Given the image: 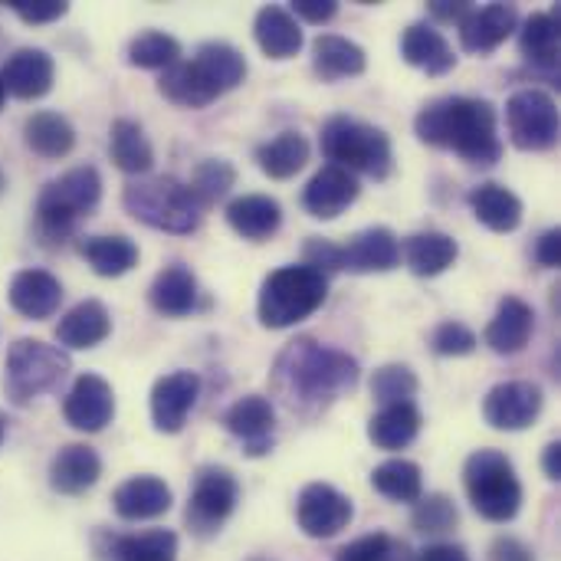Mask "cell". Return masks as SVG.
I'll return each instance as SVG.
<instances>
[{"mask_svg": "<svg viewBox=\"0 0 561 561\" xmlns=\"http://www.w3.org/2000/svg\"><path fill=\"white\" fill-rule=\"evenodd\" d=\"M463 486L473 510L490 523H510L523 506V483L510 457L500 450L470 454L463 463Z\"/></svg>", "mask_w": 561, "mask_h": 561, "instance_id": "7", "label": "cell"}, {"mask_svg": "<svg viewBox=\"0 0 561 561\" xmlns=\"http://www.w3.org/2000/svg\"><path fill=\"white\" fill-rule=\"evenodd\" d=\"M460 523V513L454 506L450 496L444 493H434V496H421L414 503V513H411V526L424 536H444L450 533L454 526Z\"/></svg>", "mask_w": 561, "mask_h": 561, "instance_id": "44", "label": "cell"}, {"mask_svg": "<svg viewBox=\"0 0 561 561\" xmlns=\"http://www.w3.org/2000/svg\"><path fill=\"white\" fill-rule=\"evenodd\" d=\"M519 26V13L513 3H486V7H473L463 20H460V43L467 53L486 56L493 49H500Z\"/></svg>", "mask_w": 561, "mask_h": 561, "instance_id": "15", "label": "cell"}, {"mask_svg": "<svg viewBox=\"0 0 561 561\" xmlns=\"http://www.w3.org/2000/svg\"><path fill=\"white\" fill-rule=\"evenodd\" d=\"M3 191H7V174L0 171V194H3Z\"/></svg>", "mask_w": 561, "mask_h": 561, "instance_id": "58", "label": "cell"}, {"mask_svg": "<svg viewBox=\"0 0 561 561\" xmlns=\"http://www.w3.org/2000/svg\"><path fill=\"white\" fill-rule=\"evenodd\" d=\"M431 16L434 20H444V23H460L470 10H473V3H467V0H460V3H450V0H434L431 7Z\"/></svg>", "mask_w": 561, "mask_h": 561, "instance_id": "53", "label": "cell"}, {"mask_svg": "<svg viewBox=\"0 0 561 561\" xmlns=\"http://www.w3.org/2000/svg\"><path fill=\"white\" fill-rule=\"evenodd\" d=\"M122 204L125 210L151 227V230H164V233H194L201 227V204L191 197L187 184H181L171 174H158V178H135L125 184L122 191Z\"/></svg>", "mask_w": 561, "mask_h": 561, "instance_id": "3", "label": "cell"}, {"mask_svg": "<svg viewBox=\"0 0 561 561\" xmlns=\"http://www.w3.org/2000/svg\"><path fill=\"white\" fill-rule=\"evenodd\" d=\"M421 411L414 401H404V404H388L381 408L371 421H368V440L378 447V450H404L414 444V437L421 434Z\"/></svg>", "mask_w": 561, "mask_h": 561, "instance_id": "29", "label": "cell"}, {"mask_svg": "<svg viewBox=\"0 0 561 561\" xmlns=\"http://www.w3.org/2000/svg\"><path fill=\"white\" fill-rule=\"evenodd\" d=\"M62 417L69 427L82 434H99L115 417V394L112 385L99 375H79L62 401Z\"/></svg>", "mask_w": 561, "mask_h": 561, "instance_id": "13", "label": "cell"}, {"mask_svg": "<svg viewBox=\"0 0 561 561\" xmlns=\"http://www.w3.org/2000/svg\"><path fill=\"white\" fill-rule=\"evenodd\" d=\"M519 53L526 62L552 72L559 66V10H539L533 13L519 30Z\"/></svg>", "mask_w": 561, "mask_h": 561, "instance_id": "34", "label": "cell"}, {"mask_svg": "<svg viewBox=\"0 0 561 561\" xmlns=\"http://www.w3.org/2000/svg\"><path fill=\"white\" fill-rule=\"evenodd\" d=\"M69 371V355L39 339H20L7 352V394L13 404H30L33 398L53 391Z\"/></svg>", "mask_w": 561, "mask_h": 561, "instance_id": "8", "label": "cell"}, {"mask_svg": "<svg viewBox=\"0 0 561 561\" xmlns=\"http://www.w3.org/2000/svg\"><path fill=\"white\" fill-rule=\"evenodd\" d=\"M394 552V542L391 536L385 533H371V536H362L355 542H348L345 549L335 552V561H388Z\"/></svg>", "mask_w": 561, "mask_h": 561, "instance_id": "47", "label": "cell"}, {"mask_svg": "<svg viewBox=\"0 0 561 561\" xmlns=\"http://www.w3.org/2000/svg\"><path fill=\"white\" fill-rule=\"evenodd\" d=\"M358 178L345 168L325 164L322 171L312 174V181L302 191V207L316 217V220H335L339 214H345L355 201H358Z\"/></svg>", "mask_w": 561, "mask_h": 561, "instance_id": "16", "label": "cell"}, {"mask_svg": "<svg viewBox=\"0 0 561 561\" xmlns=\"http://www.w3.org/2000/svg\"><path fill=\"white\" fill-rule=\"evenodd\" d=\"M201 394V378L194 371H174L154 381L151 388V421L161 434H181L187 414Z\"/></svg>", "mask_w": 561, "mask_h": 561, "instance_id": "14", "label": "cell"}, {"mask_svg": "<svg viewBox=\"0 0 561 561\" xmlns=\"http://www.w3.org/2000/svg\"><path fill=\"white\" fill-rule=\"evenodd\" d=\"M62 302V283L46 270H20L10 279V306L33 322L56 316Z\"/></svg>", "mask_w": 561, "mask_h": 561, "instance_id": "20", "label": "cell"}, {"mask_svg": "<svg viewBox=\"0 0 561 561\" xmlns=\"http://www.w3.org/2000/svg\"><path fill=\"white\" fill-rule=\"evenodd\" d=\"M158 92L174 102V105H184V108H204L210 105L214 99H220V92L207 82V76L201 72V66L191 59V62H174L161 72L158 79Z\"/></svg>", "mask_w": 561, "mask_h": 561, "instance_id": "32", "label": "cell"}, {"mask_svg": "<svg viewBox=\"0 0 561 561\" xmlns=\"http://www.w3.org/2000/svg\"><path fill=\"white\" fill-rule=\"evenodd\" d=\"M470 207H473L477 220L483 227H490L493 233H513L523 224V201L506 184H496V181L473 187Z\"/></svg>", "mask_w": 561, "mask_h": 561, "instance_id": "31", "label": "cell"}, {"mask_svg": "<svg viewBox=\"0 0 561 561\" xmlns=\"http://www.w3.org/2000/svg\"><path fill=\"white\" fill-rule=\"evenodd\" d=\"M352 516H355L352 500L345 493H339L335 486H329V483H309L299 493L296 519H299V529L309 539H332V536H339L342 529H348Z\"/></svg>", "mask_w": 561, "mask_h": 561, "instance_id": "11", "label": "cell"}, {"mask_svg": "<svg viewBox=\"0 0 561 561\" xmlns=\"http://www.w3.org/2000/svg\"><path fill=\"white\" fill-rule=\"evenodd\" d=\"M325 299H329V276L299 263V266H283L263 279L256 312L266 329H293L312 312H319Z\"/></svg>", "mask_w": 561, "mask_h": 561, "instance_id": "5", "label": "cell"}, {"mask_svg": "<svg viewBox=\"0 0 561 561\" xmlns=\"http://www.w3.org/2000/svg\"><path fill=\"white\" fill-rule=\"evenodd\" d=\"M233 184H237V168H233L227 158H204V161L194 168V174H191V181H187V191H191V197L201 204V210H207V207H214L217 201H224V197L230 194Z\"/></svg>", "mask_w": 561, "mask_h": 561, "instance_id": "41", "label": "cell"}, {"mask_svg": "<svg viewBox=\"0 0 561 561\" xmlns=\"http://www.w3.org/2000/svg\"><path fill=\"white\" fill-rule=\"evenodd\" d=\"M128 62L138 69H168L181 62V43L161 30H145L128 43Z\"/></svg>", "mask_w": 561, "mask_h": 561, "instance_id": "43", "label": "cell"}, {"mask_svg": "<svg viewBox=\"0 0 561 561\" xmlns=\"http://www.w3.org/2000/svg\"><path fill=\"white\" fill-rule=\"evenodd\" d=\"M417 388H421V381H417V375H414L408 365H385V368H378L375 378H371V394H375V401H381L385 408H388V404H404V401H411V398L417 394Z\"/></svg>", "mask_w": 561, "mask_h": 561, "instance_id": "45", "label": "cell"}, {"mask_svg": "<svg viewBox=\"0 0 561 561\" xmlns=\"http://www.w3.org/2000/svg\"><path fill=\"white\" fill-rule=\"evenodd\" d=\"M401 56L411 66L424 69L427 76H444V72H450L457 66L454 46L431 23H411L404 30V36H401Z\"/></svg>", "mask_w": 561, "mask_h": 561, "instance_id": "25", "label": "cell"}, {"mask_svg": "<svg viewBox=\"0 0 561 561\" xmlns=\"http://www.w3.org/2000/svg\"><path fill=\"white\" fill-rule=\"evenodd\" d=\"M3 437H7V421L0 417V444H3Z\"/></svg>", "mask_w": 561, "mask_h": 561, "instance_id": "57", "label": "cell"}, {"mask_svg": "<svg viewBox=\"0 0 561 561\" xmlns=\"http://www.w3.org/2000/svg\"><path fill=\"white\" fill-rule=\"evenodd\" d=\"M79 253L85 256V263L105 276V279H115V276H125L128 270L138 266V247L135 240L122 237V233H105V237H85L79 243Z\"/></svg>", "mask_w": 561, "mask_h": 561, "instance_id": "36", "label": "cell"}, {"mask_svg": "<svg viewBox=\"0 0 561 561\" xmlns=\"http://www.w3.org/2000/svg\"><path fill=\"white\" fill-rule=\"evenodd\" d=\"M174 496L171 486L158 477H131L125 480L115 493H112V506L122 519L128 523H145V519H158L171 510Z\"/></svg>", "mask_w": 561, "mask_h": 561, "instance_id": "22", "label": "cell"}, {"mask_svg": "<svg viewBox=\"0 0 561 561\" xmlns=\"http://www.w3.org/2000/svg\"><path fill=\"white\" fill-rule=\"evenodd\" d=\"M240 500V483L224 467H204L194 480L191 500H187V526L197 536H214L220 526L233 516Z\"/></svg>", "mask_w": 561, "mask_h": 561, "instance_id": "10", "label": "cell"}, {"mask_svg": "<svg viewBox=\"0 0 561 561\" xmlns=\"http://www.w3.org/2000/svg\"><path fill=\"white\" fill-rule=\"evenodd\" d=\"M322 154L345 171H358L368 174L375 181H385L394 168V151H391V138L358 118L348 115H332L322 125Z\"/></svg>", "mask_w": 561, "mask_h": 561, "instance_id": "6", "label": "cell"}, {"mask_svg": "<svg viewBox=\"0 0 561 561\" xmlns=\"http://www.w3.org/2000/svg\"><path fill=\"white\" fill-rule=\"evenodd\" d=\"M194 62L201 66V72L207 76V82L224 95L230 89H237L247 79V59L237 46L230 43H204L194 56Z\"/></svg>", "mask_w": 561, "mask_h": 561, "instance_id": "40", "label": "cell"}, {"mask_svg": "<svg viewBox=\"0 0 561 561\" xmlns=\"http://www.w3.org/2000/svg\"><path fill=\"white\" fill-rule=\"evenodd\" d=\"M302 256H306V266L319 270L322 276H329V273H339V270H342V250H339L335 243H329V240L309 237V243H306Z\"/></svg>", "mask_w": 561, "mask_h": 561, "instance_id": "49", "label": "cell"}, {"mask_svg": "<svg viewBox=\"0 0 561 561\" xmlns=\"http://www.w3.org/2000/svg\"><path fill=\"white\" fill-rule=\"evenodd\" d=\"M99 477H102V460L85 444L62 447L49 463V486L62 496H79V493L92 490L99 483Z\"/></svg>", "mask_w": 561, "mask_h": 561, "instance_id": "24", "label": "cell"}, {"mask_svg": "<svg viewBox=\"0 0 561 561\" xmlns=\"http://www.w3.org/2000/svg\"><path fill=\"white\" fill-rule=\"evenodd\" d=\"M457 253H460L457 240L447 237V233H440V230L414 233V237L408 240V250H404L411 273L421 276V279H431V276L447 273V270L454 266Z\"/></svg>", "mask_w": 561, "mask_h": 561, "instance_id": "37", "label": "cell"}, {"mask_svg": "<svg viewBox=\"0 0 561 561\" xmlns=\"http://www.w3.org/2000/svg\"><path fill=\"white\" fill-rule=\"evenodd\" d=\"M115 561H178V536L168 529H151L138 536L112 539Z\"/></svg>", "mask_w": 561, "mask_h": 561, "instance_id": "42", "label": "cell"}, {"mask_svg": "<svg viewBox=\"0 0 561 561\" xmlns=\"http://www.w3.org/2000/svg\"><path fill=\"white\" fill-rule=\"evenodd\" d=\"M536 332V312L526 299L506 296L486 325V345L496 355H519Z\"/></svg>", "mask_w": 561, "mask_h": 561, "instance_id": "21", "label": "cell"}, {"mask_svg": "<svg viewBox=\"0 0 561 561\" xmlns=\"http://www.w3.org/2000/svg\"><path fill=\"white\" fill-rule=\"evenodd\" d=\"M306 161H309V141L299 131H279L273 141L256 148V164L273 181H286L299 174Z\"/></svg>", "mask_w": 561, "mask_h": 561, "instance_id": "38", "label": "cell"}, {"mask_svg": "<svg viewBox=\"0 0 561 561\" xmlns=\"http://www.w3.org/2000/svg\"><path fill=\"white\" fill-rule=\"evenodd\" d=\"M490 561H536V556H533V549H529L526 542L503 536V539H496V542H493V549H490Z\"/></svg>", "mask_w": 561, "mask_h": 561, "instance_id": "52", "label": "cell"}, {"mask_svg": "<svg viewBox=\"0 0 561 561\" xmlns=\"http://www.w3.org/2000/svg\"><path fill=\"white\" fill-rule=\"evenodd\" d=\"M536 260H539V266H546V270H556L561 263V230L559 227H552V230H546L542 237H539V243H536Z\"/></svg>", "mask_w": 561, "mask_h": 561, "instance_id": "51", "label": "cell"}, {"mask_svg": "<svg viewBox=\"0 0 561 561\" xmlns=\"http://www.w3.org/2000/svg\"><path fill=\"white\" fill-rule=\"evenodd\" d=\"M224 427L247 447L250 457H263L273 447L276 411L263 394H247L224 414Z\"/></svg>", "mask_w": 561, "mask_h": 561, "instance_id": "17", "label": "cell"}, {"mask_svg": "<svg viewBox=\"0 0 561 561\" xmlns=\"http://www.w3.org/2000/svg\"><path fill=\"white\" fill-rule=\"evenodd\" d=\"M371 486L391 503H417L424 496V473L414 460L394 457L371 470Z\"/></svg>", "mask_w": 561, "mask_h": 561, "instance_id": "39", "label": "cell"}, {"mask_svg": "<svg viewBox=\"0 0 561 561\" xmlns=\"http://www.w3.org/2000/svg\"><path fill=\"white\" fill-rule=\"evenodd\" d=\"M546 394L533 381H503L483 401V417L496 431H526L539 421Z\"/></svg>", "mask_w": 561, "mask_h": 561, "instance_id": "12", "label": "cell"}, {"mask_svg": "<svg viewBox=\"0 0 561 561\" xmlns=\"http://www.w3.org/2000/svg\"><path fill=\"white\" fill-rule=\"evenodd\" d=\"M253 33H256V43L260 49L270 56V59H293L299 49H302V30L296 23V16L286 10V7H260L256 10V20H253Z\"/></svg>", "mask_w": 561, "mask_h": 561, "instance_id": "28", "label": "cell"}, {"mask_svg": "<svg viewBox=\"0 0 561 561\" xmlns=\"http://www.w3.org/2000/svg\"><path fill=\"white\" fill-rule=\"evenodd\" d=\"M358 362L316 339L289 342L273 368V388L289 411L316 414L358 385Z\"/></svg>", "mask_w": 561, "mask_h": 561, "instance_id": "1", "label": "cell"}, {"mask_svg": "<svg viewBox=\"0 0 561 561\" xmlns=\"http://www.w3.org/2000/svg\"><path fill=\"white\" fill-rule=\"evenodd\" d=\"M506 131L519 151H549L559 145L561 118L546 89H519L506 99Z\"/></svg>", "mask_w": 561, "mask_h": 561, "instance_id": "9", "label": "cell"}, {"mask_svg": "<svg viewBox=\"0 0 561 561\" xmlns=\"http://www.w3.org/2000/svg\"><path fill=\"white\" fill-rule=\"evenodd\" d=\"M10 7L23 23H33V26L53 23L69 13V3H62V0H10Z\"/></svg>", "mask_w": 561, "mask_h": 561, "instance_id": "48", "label": "cell"}, {"mask_svg": "<svg viewBox=\"0 0 561 561\" xmlns=\"http://www.w3.org/2000/svg\"><path fill=\"white\" fill-rule=\"evenodd\" d=\"M293 16H302L309 23H329L339 13L335 0H293Z\"/></svg>", "mask_w": 561, "mask_h": 561, "instance_id": "50", "label": "cell"}, {"mask_svg": "<svg viewBox=\"0 0 561 561\" xmlns=\"http://www.w3.org/2000/svg\"><path fill=\"white\" fill-rule=\"evenodd\" d=\"M3 85L10 95L16 99H43L49 89H53V79H56V62L46 49H33V46H23L16 53L7 56V66H3Z\"/></svg>", "mask_w": 561, "mask_h": 561, "instance_id": "19", "label": "cell"}, {"mask_svg": "<svg viewBox=\"0 0 561 561\" xmlns=\"http://www.w3.org/2000/svg\"><path fill=\"white\" fill-rule=\"evenodd\" d=\"M421 561H470V556H467L460 546L437 542V546H427V549L421 552Z\"/></svg>", "mask_w": 561, "mask_h": 561, "instance_id": "54", "label": "cell"}, {"mask_svg": "<svg viewBox=\"0 0 561 561\" xmlns=\"http://www.w3.org/2000/svg\"><path fill=\"white\" fill-rule=\"evenodd\" d=\"M108 154L115 161L118 171L125 174H135V178H145L154 164V148L148 141V135L141 131L138 122L131 118H118L112 122V131H108Z\"/></svg>", "mask_w": 561, "mask_h": 561, "instance_id": "33", "label": "cell"}, {"mask_svg": "<svg viewBox=\"0 0 561 561\" xmlns=\"http://www.w3.org/2000/svg\"><path fill=\"white\" fill-rule=\"evenodd\" d=\"M542 470H546V477H549L552 483H559L561 480V444L559 440H552V444L546 447V454H542Z\"/></svg>", "mask_w": 561, "mask_h": 561, "instance_id": "55", "label": "cell"}, {"mask_svg": "<svg viewBox=\"0 0 561 561\" xmlns=\"http://www.w3.org/2000/svg\"><path fill=\"white\" fill-rule=\"evenodd\" d=\"M480 339L463 325V322H440L431 335V348L444 358H463L473 355Z\"/></svg>", "mask_w": 561, "mask_h": 561, "instance_id": "46", "label": "cell"}, {"mask_svg": "<svg viewBox=\"0 0 561 561\" xmlns=\"http://www.w3.org/2000/svg\"><path fill=\"white\" fill-rule=\"evenodd\" d=\"M414 131L424 145L447 148L460 154L467 164L490 168L503 158L500 115L496 105L486 99H470V95L434 99L417 112Z\"/></svg>", "mask_w": 561, "mask_h": 561, "instance_id": "2", "label": "cell"}, {"mask_svg": "<svg viewBox=\"0 0 561 561\" xmlns=\"http://www.w3.org/2000/svg\"><path fill=\"white\" fill-rule=\"evenodd\" d=\"M3 102H7V85H3V76H0V108H3Z\"/></svg>", "mask_w": 561, "mask_h": 561, "instance_id": "56", "label": "cell"}, {"mask_svg": "<svg viewBox=\"0 0 561 561\" xmlns=\"http://www.w3.org/2000/svg\"><path fill=\"white\" fill-rule=\"evenodd\" d=\"M23 141L39 158H66L76 148V128L59 112H33L23 122Z\"/></svg>", "mask_w": 561, "mask_h": 561, "instance_id": "35", "label": "cell"}, {"mask_svg": "<svg viewBox=\"0 0 561 561\" xmlns=\"http://www.w3.org/2000/svg\"><path fill=\"white\" fill-rule=\"evenodd\" d=\"M112 332V316L108 309L99 302V299H85L79 306H72L59 325H56V342L62 348H72V352H85V348H95L108 339Z\"/></svg>", "mask_w": 561, "mask_h": 561, "instance_id": "23", "label": "cell"}, {"mask_svg": "<svg viewBox=\"0 0 561 561\" xmlns=\"http://www.w3.org/2000/svg\"><path fill=\"white\" fill-rule=\"evenodd\" d=\"M197 296H201L197 279H194V273L184 263L164 266L154 276L151 289H148L151 309L161 312V316H171V319H181V316L194 312L197 309Z\"/></svg>", "mask_w": 561, "mask_h": 561, "instance_id": "27", "label": "cell"}, {"mask_svg": "<svg viewBox=\"0 0 561 561\" xmlns=\"http://www.w3.org/2000/svg\"><path fill=\"white\" fill-rule=\"evenodd\" d=\"M227 224L243 240L263 243V240H270L279 230L283 207H279V201H273L266 194H243V197H237V201L227 204Z\"/></svg>", "mask_w": 561, "mask_h": 561, "instance_id": "26", "label": "cell"}, {"mask_svg": "<svg viewBox=\"0 0 561 561\" xmlns=\"http://www.w3.org/2000/svg\"><path fill=\"white\" fill-rule=\"evenodd\" d=\"M102 201V178L92 164H79L56 181H49L36 197V227L46 240L62 243L76 233L79 220H85Z\"/></svg>", "mask_w": 561, "mask_h": 561, "instance_id": "4", "label": "cell"}, {"mask_svg": "<svg viewBox=\"0 0 561 561\" xmlns=\"http://www.w3.org/2000/svg\"><path fill=\"white\" fill-rule=\"evenodd\" d=\"M339 250L348 273H388L401 263V243L388 227H368Z\"/></svg>", "mask_w": 561, "mask_h": 561, "instance_id": "18", "label": "cell"}, {"mask_svg": "<svg viewBox=\"0 0 561 561\" xmlns=\"http://www.w3.org/2000/svg\"><path fill=\"white\" fill-rule=\"evenodd\" d=\"M312 66L325 82H339V79L362 76L368 66V56L358 43H352L339 33H322L312 43Z\"/></svg>", "mask_w": 561, "mask_h": 561, "instance_id": "30", "label": "cell"}]
</instances>
